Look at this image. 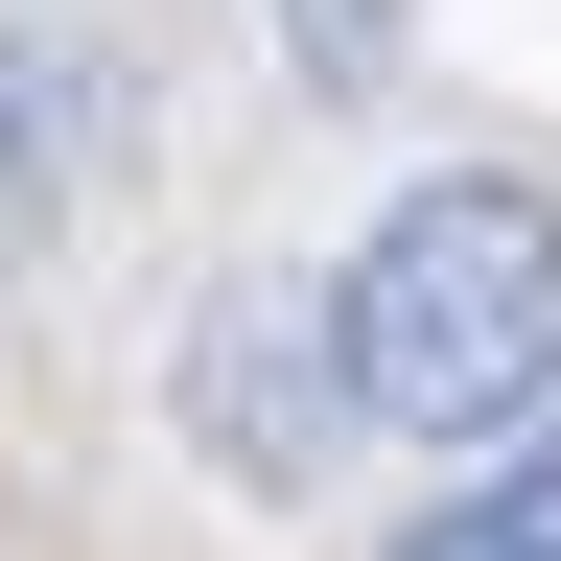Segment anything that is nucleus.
Returning <instances> with one entry per match:
<instances>
[{"label":"nucleus","mask_w":561,"mask_h":561,"mask_svg":"<svg viewBox=\"0 0 561 561\" xmlns=\"http://www.w3.org/2000/svg\"><path fill=\"white\" fill-rule=\"evenodd\" d=\"M398 24L421 0H280V70H305V94H398Z\"/></svg>","instance_id":"4"},{"label":"nucleus","mask_w":561,"mask_h":561,"mask_svg":"<svg viewBox=\"0 0 561 561\" xmlns=\"http://www.w3.org/2000/svg\"><path fill=\"white\" fill-rule=\"evenodd\" d=\"M164 398H187V445L234 468V491H305V468L351 445V351H328V305H305V280H210Z\"/></svg>","instance_id":"2"},{"label":"nucleus","mask_w":561,"mask_h":561,"mask_svg":"<svg viewBox=\"0 0 561 561\" xmlns=\"http://www.w3.org/2000/svg\"><path fill=\"white\" fill-rule=\"evenodd\" d=\"M328 351H351V421H398V445H538L561 421V187L421 164L328 257Z\"/></svg>","instance_id":"1"},{"label":"nucleus","mask_w":561,"mask_h":561,"mask_svg":"<svg viewBox=\"0 0 561 561\" xmlns=\"http://www.w3.org/2000/svg\"><path fill=\"white\" fill-rule=\"evenodd\" d=\"M398 561H561V491H538V468H491V491H421V515H398Z\"/></svg>","instance_id":"3"}]
</instances>
